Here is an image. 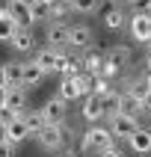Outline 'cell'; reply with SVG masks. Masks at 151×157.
Listing matches in <instances>:
<instances>
[{
	"label": "cell",
	"instance_id": "cell-1",
	"mask_svg": "<svg viewBox=\"0 0 151 157\" xmlns=\"http://www.w3.org/2000/svg\"><path fill=\"white\" fill-rule=\"evenodd\" d=\"M113 133H110V128H98V124H92L83 136H80V148H83V154L86 157H98L104 148H110L113 145Z\"/></svg>",
	"mask_w": 151,
	"mask_h": 157
},
{
	"label": "cell",
	"instance_id": "cell-2",
	"mask_svg": "<svg viewBox=\"0 0 151 157\" xmlns=\"http://www.w3.org/2000/svg\"><path fill=\"white\" fill-rule=\"evenodd\" d=\"M68 136H71V128L65 122L62 124H44L42 131L36 133V140H39V145H42L44 151H59Z\"/></svg>",
	"mask_w": 151,
	"mask_h": 157
},
{
	"label": "cell",
	"instance_id": "cell-3",
	"mask_svg": "<svg viewBox=\"0 0 151 157\" xmlns=\"http://www.w3.org/2000/svg\"><path fill=\"white\" fill-rule=\"evenodd\" d=\"M104 56H107V62H104V74H107V77H115V74H122V71L130 65V59H133L130 48H124V44H122V48H119V44H115V48H110Z\"/></svg>",
	"mask_w": 151,
	"mask_h": 157
},
{
	"label": "cell",
	"instance_id": "cell-4",
	"mask_svg": "<svg viewBox=\"0 0 151 157\" xmlns=\"http://www.w3.org/2000/svg\"><path fill=\"white\" fill-rule=\"evenodd\" d=\"M107 128H110V133H113V140H130L133 136V131H136V128H139V119H136V116H124V113H115V116H110V119H107Z\"/></svg>",
	"mask_w": 151,
	"mask_h": 157
},
{
	"label": "cell",
	"instance_id": "cell-5",
	"mask_svg": "<svg viewBox=\"0 0 151 157\" xmlns=\"http://www.w3.org/2000/svg\"><path fill=\"white\" fill-rule=\"evenodd\" d=\"M39 110H42V116H44L47 124H62L65 116H68V101H62L59 95H53V98H47Z\"/></svg>",
	"mask_w": 151,
	"mask_h": 157
},
{
	"label": "cell",
	"instance_id": "cell-6",
	"mask_svg": "<svg viewBox=\"0 0 151 157\" xmlns=\"http://www.w3.org/2000/svg\"><path fill=\"white\" fill-rule=\"evenodd\" d=\"M127 30H130L133 42H151V15L133 12V15L127 18Z\"/></svg>",
	"mask_w": 151,
	"mask_h": 157
},
{
	"label": "cell",
	"instance_id": "cell-7",
	"mask_svg": "<svg viewBox=\"0 0 151 157\" xmlns=\"http://www.w3.org/2000/svg\"><path fill=\"white\" fill-rule=\"evenodd\" d=\"M68 27L65 21H51L47 24V30H44V42H47V48H68Z\"/></svg>",
	"mask_w": 151,
	"mask_h": 157
},
{
	"label": "cell",
	"instance_id": "cell-8",
	"mask_svg": "<svg viewBox=\"0 0 151 157\" xmlns=\"http://www.w3.org/2000/svg\"><path fill=\"white\" fill-rule=\"evenodd\" d=\"M6 9H9V15L15 18L18 27H33L36 24L33 9H30V0H6Z\"/></svg>",
	"mask_w": 151,
	"mask_h": 157
},
{
	"label": "cell",
	"instance_id": "cell-9",
	"mask_svg": "<svg viewBox=\"0 0 151 157\" xmlns=\"http://www.w3.org/2000/svg\"><path fill=\"white\" fill-rule=\"evenodd\" d=\"M9 44H12L18 53H30V51H36V36H33V27H18L15 33H12V39H9Z\"/></svg>",
	"mask_w": 151,
	"mask_h": 157
},
{
	"label": "cell",
	"instance_id": "cell-10",
	"mask_svg": "<svg viewBox=\"0 0 151 157\" xmlns=\"http://www.w3.org/2000/svg\"><path fill=\"white\" fill-rule=\"evenodd\" d=\"M89 44H92V30H89L86 24H71L68 27V48L83 51V48H89Z\"/></svg>",
	"mask_w": 151,
	"mask_h": 157
},
{
	"label": "cell",
	"instance_id": "cell-11",
	"mask_svg": "<svg viewBox=\"0 0 151 157\" xmlns=\"http://www.w3.org/2000/svg\"><path fill=\"white\" fill-rule=\"evenodd\" d=\"M80 116H83V119H86L89 124L101 122V119H104V107H101V95H92V92H89V95L83 98V110H80Z\"/></svg>",
	"mask_w": 151,
	"mask_h": 157
},
{
	"label": "cell",
	"instance_id": "cell-12",
	"mask_svg": "<svg viewBox=\"0 0 151 157\" xmlns=\"http://www.w3.org/2000/svg\"><path fill=\"white\" fill-rule=\"evenodd\" d=\"M36 62L42 65L44 74H53V71H59V62H62V53L56 48H42V51L36 53Z\"/></svg>",
	"mask_w": 151,
	"mask_h": 157
},
{
	"label": "cell",
	"instance_id": "cell-13",
	"mask_svg": "<svg viewBox=\"0 0 151 157\" xmlns=\"http://www.w3.org/2000/svg\"><path fill=\"white\" fill-rule=\"evenodd\" d=\"M6 110L12 113L27 110V86H6Z\"/></svg>",
	"mask_w": 151,
	"mask_h": 157
},
{
	"label": "cell",
	"instance_id": "cell-14",
	"mask_svg": "<svg viewBox=\"0 0 151 157\" xmlns=\"http://www.w3.org/2000/svg\"><path fill=\"white\" fill-rule=\"evenodd\" d=\"M6 140L12 142V145H21V142L30 140V131H27V124H24L21 116H15V119L6 124Z\"/></svg>",
	"mask_w": 151,
	"mask_h": 157
},
{
	"label": "cell",
	"instance_id": "cell-15",
	"mask_svg": "<svg viewBox=\"0 0 151 157\" xmlns=\"http://www.w3.org/2000/svg\"><path fill=\"white\" fill-rule=\"evenodd\" d=\"M104 27L107 30H113V33H122L124 27H127V15H124L122 6H110L104 12Z\"/></svg>",
	"mask_w": 151,
	"mask_h": 157
},
{
	"label": "cell",
	"instance_id": "cell-16",
	"mask_svg": "<svg viewBox=\"0 0 151 157\" xmlns=\"http://www.w3.org/2000/svg\"><path fill=\"white\" fill-rule=\"evenodd\" d=\"M127 145H130L136 154H151V128H136L133 136L127 140Z\"/></svg>",
	"mask_w": 151,
	"mask_h": 157
},
{
	"label": "cell",
	"instance_id": "cell-17",
	"mask_svg": "<svg viewBox=\"0 0 151 157\" xmlns=\"http://www.w3.org/2000/svg\"><path fill=\"white\" fill-rule=\"evenodd\" d=\"M59 74L62 77H77V74H83V56H77V53H62Z\"/></svg>",
	"mask_w": 151,
	"mask_h": 157
},
{
	"label": "cell",
	"instance_id": "cell-18",
	"mask_svg": "<svg viewBox=\"0 0 151 157\" xmlns=\"http://www.w3.org/2000/svg\"><path fill=\"white\" fill-rule=\"evenodd\" d=\"M119 113L136 116V119H139V113H145V110H142V101L136 95H130V92H119Z\"/></svg>",
	"mask_w": 151,
	"mask_h": 157
},
{
	"label": "cell",
	"instance_id": "cell-19",
	"mask_svg": "<svg viewBox=\"0 0 151 157\" xmlns=\"http://www.w3.org/2000/svg\"><path fill=\"white\" fill-rule=\"evenodd\" d=\"M44 83V71H42V65L36 59H30V62H24V86L27 89H36V86H42Z\"/></svg>",
	"mask_w": 151,
	"mask_h": 157
},
{
	"label": "cell",
	"instance_id": "cell-20",
	"mask_svg": "<svg viewBox=\"0 0 151 157\" xmlns=\"http://www.w3.org/2000/svg\"><path fill=\"white\" fill-rule=\"evenodd\" d=\"M56 95H59L62 101H74V98L86 95V92H83V86H80V80H77V77H62L59 92H56Z\"/></svg>",
	"mask_w": 151,
	"mask_h": 157
},
{
	"label": "cell",
	"instance_id": "cell-21",
	"mask_svg": "<svg viewBox=\"0 0 151 157\" xmlns=\"http://www.w3.org/2000/svg\"><path fill=\"white\" fill-rule=\"evenodd\" d=\"M18 116L24 119V124H27V131H30V136H36V133H39L44 124H47V122H44V116H42V110H30V107H27L24 113H18Z\"/></svg>",
	"mask_w": 151,
	"mask_h": 157
},
{
	"label": "cell",
	"instance_id": "cell-22",
	"mask_svg": "<svg viewBox=\"0 0 151 157\" xmlns=\"http://www.w3.org/2000/svg\"><path fill=\"white\" fill-rule=\"evenodd\" d=\"M6 68V83L9 86H24V62H3Z\"/></svg>",
	"mask_w": 151,
	"mask_h": 157
},
{
	"label": "cell",
	"instance_id": "cell-23",
	"mask_svg": "<svg viewBox=\"0 0 151 157\" xmlns=\"http://www.w3.org/2000/svg\"><path fill=\"white\" fill-rule=\"evenodd\" d=\"M104 62H107V56L104 53H86L83 56V71L86 74H104Z\"/></svg>",
	"mask_w": 151,
	"mask_h": 157
},
{
	"label": "cell",
	"instance_id": "cell-24",
	"mask_svg": "<svg viewBox=\"0 0 151 157\" xmlns=\"http://www.w3.org/2000/svg\"><path fill=\"white\" fill-rule=\"evenodd\" d=\"M18 30V24H15V18L9 15V9L3 6L0 9V42H9L12 39V33Z\"/></svg>",
	"mask_w": 151,
	"mask_h": 157
},
{
	"label": "cell",
	"instance_id": "cell-25",
	"mask_svg": "<svg viewBox=\"0 0 151 157\" xmlns=\"http://www.w3.org/2000/svg\"><path fill=\"white\" fill-rule=\"evenodd\" d=\"M101 107H104V119L119 113V89H110L107 95H101Z\"/></svg>",
	"mask_w": 151,
	"mask_h": 157
},
{
	"label": "cell",
	"instance_id": "cell-26",
	"mask_svg": "<svg viewBox=\"0 0 151 157\" xmlns=\"http://www.w3.org/2000/svg\"><path fill=\"white\" fill-rule=\"evenodd\" d=\"M71 12H77V15H92L98 6H101V0H68Z\"/></svg>",
	"mask_w": 151,
	"mask_h": 157
},
{
	"label": "cell",
	"instance_id": "cell-27",
	"mask_svg": "<svg viewBox=\"0 0 151 157\" xmlns=\"http://www.w3.org/2000/svg\"><path fill=\"white\" fill-rule=\"evenodd\" d=\"M68 12H71L68 0H53V3H51V12H47V18H53V21H62Z\"/></svg>",
	"mask_w": 151,
	"mask_h": 157
},
{
	"label": "cell",
	"instance_id": "cell-28",
	"mask_svg": "<svg viewBox=\"0 0 151 157\" xmlns=\"http://www.w3.org/2000/svg\"><path fill=\"white\" fill-rule=\"evenodd\" d=\"M127 6H130L133 12H145V15H151V0H127Z\"/></svg>",
	"mask_w": 151,
	"mask_h": 157
},
{
	"label": "cell",
	"instance_id": "cell-29",
	"mask_svg": "<svg viewBox=\"0 0 151 157\" xmlns=\"http://www.w3.org/2000/svg\"><path fill=\"white\" fill-rule=\"evenodd\" d=\"M15 151H18V145H12L9 140L0 142V157H15Z\"/></svg>",
	"mask_w": 151,
	"mask_h": 157
},
{
	"label": "cell",
	"instance_id": "cell-30",
	"mask_svg": "<svg viewBox=\"0 0 151 157\" xmlns=\"http://www.w3.org/2000/svg\"><path fill=\"white\" fill-rule=\"evenodd\" d=\"M98 157H124V154H122V148H119V145H115V142H113L110 148H104V151H101V154H98Z\"/></svg>",
	"mask_w": 151,
	"mask_h": 157
},
{
	"label": "cell",
	"instance_id": "cell-31",
	"mask_svg": "<svg viewBox=\"0 0 151 157\" xmlns=\"http://www.w3.org/2000/svg\"><path fill=\"white\" fill-rule=\"evenodd\" d=\"M142 110H145V113H151V89L142 95Z\"/></svg>",
	"mask_w": 151,
	"mask_h": 157
},
{
	"label": "cell",
	"instance_id": "cell-32",
	"mask_svg": "<svg viewBox=\"0 0 151 157\" xmlns=\"http://www.w3.org/2000/svg\"><path fill=\"white\" fill-rule=\"evenodd\" d=\"M6 107V86H0V110Z\"/></svg>",
	"mask_w": 151,
	"mask_h": 157
},
{
	"label": "cell",
	"instance_id": "cell-33",
	"mask_svg": "<svg viewBox=\"0 0 151 157\" xmlns=\"http://www.w3.org/2000/svg\"><path fill=\"white\" fill-rule=\"evenodd\" d=\"M0 86H9L6 83V68H3V65H0Z\"/></svg>",
	"mask_w": 151,
	"mask_h": 157
},
{
	"label": "cell",
	"instance_id": "cell-34",
	"mask_svg": "<svg viewBox=\"0 0 151 157\" xmlns=\"http://www.w3.org/2000/svg\"><path fill=\"white\" fill-rule=\"evenodd\" d=\"M145 62H148V71H151V42H148V51H145Z\"/></svg>",
	"mask_w": 151,
	"mask_h": 157
},
{
	"label": "cell",
	"instance_id": "cell-35",
	"mask_svg": "<svg viewBox=\"0 0 151 157\" xmlns=\"http://www.w3.org/2000/svg\"><path fill=\"white\" fill-rule=\"evenodd\" d=\"M3 140H6V124L0 122V142H3Z\"/></svg>",
	"mask_w": 151,
	"mask_h": 157
},
{
	"label": "cell",
	"instance_id": "cell-36",
	"mask_svg": "<svg viewBox=\"0 0 151 157\" xmlns=\"http://www.w3.org/2000/svg\"><path fill=\"white\" fill-rule=\"evenodd\" d=\"M110 3H113V6H124V3H127V0H110Z\"/></svg>",
	"mask_w": 151,
	"mask_h": 157
},
{
	"label": "cell",
	"instance_id": "cell-37",
	"mask_svg": "<svg viewBox=\"0 0 151 157\" xmlns=\"http://www.w3.org/2000/svg\"><path fill=\"white\" fill-rule=\"evenodd\" d=\"M59 157H77V154H74V151H62Z\"/></svg>",
	"mask_w": 151,
	"mask_h": 157
},
{
	"label": "cell",
	"instance_id": "cell-38",
	"mask_svg": "<svg viewBox=\"0 0 151 157\" xmlns=\"http://www.w3.org/2000/svg\"><path fill=\"white\" fill-rule=\"evenodd\" d=\"M145 86L151 89V71H148V74H145Z\"/></svg>",
	"mask_w": 151,
	"mask_h": 157
},
{
	"label": "cell",
	"instance_id": "cell-39",
	"mask_svg": "<svg viewBox=\"0 0 151 157\" xmlns=\"http://www.w3.org/2000/svg\"><path fill=\"white\" fill-rule=\"evenodd\" d=\"M148 119H151V113H148Z\"/></svg>",
	"mask_w": 151,
	"mask_h": 157
}]
</instances>
